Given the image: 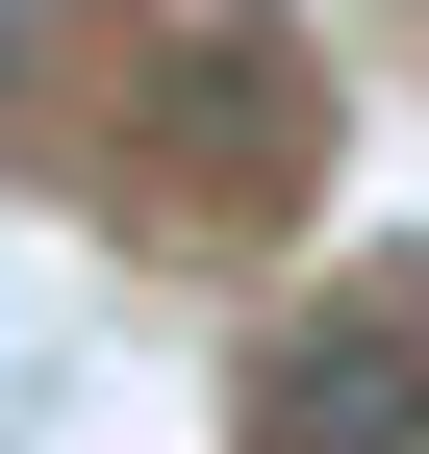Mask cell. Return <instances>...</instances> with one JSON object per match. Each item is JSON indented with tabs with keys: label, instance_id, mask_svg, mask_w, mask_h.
<instances>
[{
	"label": "cell",
	"instance_id": "obj_1",
	"mask_svg": "<svg viewBox=\"0 0 429 454\" xmlns=\"http://www.w3.org/2000/svg\"><path fill=\"white\" fill-rule=\"evenodd\" d=\"M278 454H429V354H404V328L278 354Z\"/></svg>",
	"mask_w": 429,
	"mask_h": 454
}]
</instances>
